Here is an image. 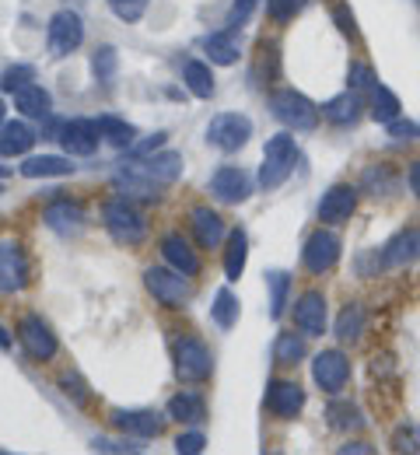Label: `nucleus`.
I'll return each instance as SVG.
<instances>
[{"label": "nucleus", "instance_id": "nucleus-1", "mask_svg": "<svg viewBox=\"0 0 420 455\" xmlns=\"http://www.w3.org/2000/svg\"><path fill=\"white\" fill-rule=\"evenodd\" d=\"M295 162H298V144H295V137H291V133H273V137L266 140V148H263L259 186H263L266 193L281 189V186L291 179Z\"/></svg>", "mask_w": 420, "mask_h": 455}, {"label": "nucleus", "instance_id": "nucleus-2", "mask_svg": "<svg viewBox=\"0 0 420 455\" xmlns=\"http://www.w3.org/2000/svg\"><path fill=\"white\" fill-rule=\"evenodd\" d=\"M182 165H186V162H182V155H176V151H155V155H147V158H130V162H123L120 172L140 179V182H147V186L158 193V189L179 182Z\"/></svg>", "mask_w": 420, "mask_h": 455}, {"label": "nucleus", "instance_id": "nucleus-3", "mask_svg": "<svg viewBox=\"0 0 420 455\" xmlns=\"http://www.w3.org/2000/svg\"><path fill=\"white\" fill-rule=\"evenodd\" d=\"M102 225L113 235V242L130 245V249L147 238V221H144V214H140L126 196L106 200V207H102Z\"/></svg>", "mask_w": 420, "mask_h": 455}, {"label": "nucleus", "instance_id": "nucleus-4", "mask_svg": "<svg viewBox=\"0 0 420 455\" xmlns=\"http://www.w3.org/2000/svg\"><path fill=\"white\" fill-rule=\"evenodd\" d=\"M270 113L277 116L288 130H315L322 109L295 88H277V92H270Z\"/></svg>", "mask_w": 420, "mask_h": 455}, {"label": "nucleus", "instance_id": "nucleus-5", "mask_svg": "<svg viewBox=\"0 0 420 455\" xmlns=\"http://www.w3.org/2000/svg\"><path fill=\"white\" fill-rule=\"evenodd\" d=\"M172 357H176V379L186 386H200L214 371V357L200 337H179L172 347Z\"/></svg>", "mask_w": 420, "mask_h": 455}, {"label": "nucleus", "instance_id": "nucleus-6", "mask_svg": "<svg viewBox=\"0 0 420 455\" xmlns=\"http://www.w3.org/2000/svg\"><path fill=\"white\" fill-rule=\"evenodd\" d=\"M340 252H344L340 235L329 231V228H315V231L305 238V245H301V267H305L308 274L322 277V274H329V270L340 263Z\"/></svg>", "mask_w": 420, "mask_h": 455}, {"label": "nucleus", "instance_id": "nucleus-7", "mask_svg": "<svg viewBox=\"0 0 420 455\" xmlns=\"http://www.w3.org/2000/svg\"><path fill=\"white\" fill-rule=\"evenodd\" d=\"M18 343H21V350L32 357V361H53L57 357V350H60V340H57V333L50 330V323L39 315V312H25L21 319H18Z\"/></svg>", "mask_w": 420, "mask_h": 455}, {"label": "nucleus", "instance_id": "nucleus-8", "mask_svg": "<svg viewBox=\"0 0 420 455\" xmlns=\"http://www.w3.org/2000/svg\"><path fill=\"white\" fill-rule=\"evenodd\" d=\"M144 287H147V294H151L162 308H186V301H189V294H193L186 274L172 270V267H147V270H144Z\"/></svg>", "mask_w": 420, "mask_h": 455}, {"label": "nucleus", "instance_id": "nucleus-9", "mask_svg": "<svg viewBox=\"0 0 420 455\" xmlns=\"http://www.w3.org/2000/svg\"><path fill=\"white\" fill-rule=\"evenodd\" d=\"M420 259V228H400L382 249H375V270H403Z\"/></svg>", "mask_w": 420, "mask_h": 455}, {"label": "nucleus", "instance_id": "nucleus-10", "mask_svg": "<svg viewBox=\"0 0 420 455\" xmlns=\"http://www.w3.org/2000/svg\"><path fill=\"white\" fill-rule=\"evenodd\" d=\"M312 382L329 393V396H340L351 382V357L344 350H319L312 357Z\"/></svg>", "mask_w": 420, "mask_h": 455}, {"label": "nucleus", "instance_id": "nucleus-11", "mask_svg": "<svg viewBox=\"0 0 420 455\" xmlns=\"http://www.w3.org/2000/svg\"><path fill=\"white\" fill-rule=\"evenodd\" d=\"M249 137H252V119L242 113H218L207 123V144H214L225 155L242 151L249 144Z\"/></svg>", "mask_w": 420, "mask_h": 455}, {"label": "nucleus", "instance_id": "nucleus-12", "mask_svg": "<svg viewBox=\"0 0 420 455\" xmlns=\"http://www.w3.org/2000/svg\"><path fill=\"white\" fill-rule=\"evenodd\" d=\"M46 43L53 57H70L84 43V21L77 11H57L46 25Z\"/></svg>", "mask_w": 420, "mask_h": 455}, {"label": "nucleus", "instance_id": "nucleus-13", "mask_svg": "<svg viewBox=\"0 0 420 455\" xmlns=\"http://www.w3.org/2000/svg\"><path fill=\"white\" fill-rule=\"evenodd\" d=\"M358 186H351V182H337V186H329L326 193H322V200H319V221L322 225H347L351 218H354V211H358Z\"/></svg>", "mask_w": 420, "mask_h": 455}, {"label": "nucleus", "instance_id": "nucleus-14", "mask_svg": "<svg viewBox=\"0 0 420 455\" xmlns=\"http://www.w3.org/2000/svg\"><path fill=\"white\" fill-rule=\"evenodd\" d=\"M263 406L277 420H295L301 410H305V389H301L298 382H291V379H270Z\"/></svg>", "mask_w": 420, "mask_h": 455}, {"label": "nucleus", "instance_id": "nucleus-15", "mask_svg": "<svg viewBox=\"0 0 420 455\" xmlns=\"http://www.w3.org/2000/svg\"><path fill=\"white\" fill-rule=\"evenodd\" d=\"M28 281H32V270H28V256H25L21 242L4 238L0 242V291L18 294L28 287Z\"/></svg>", "mask_w": 420, "mask_h": 455}, {"label": "nucleus", "instance_id": "nucleus-16", "mask_svg": "<svg viewBox=\"0 0 420 455\" xmlns=\"http://www.w3.org/2000/svg\"><path fill=\"white\" fill-rule=\"evenodd\" d=\"M57 140H60L63 151H67L70 158H91V155L99 151L102 133H99L95 119H67V123H60Z\"/></svg>", "mask_w": 420, "mask_h": 455}, {"label": "nucleus", "instance_id": "nucleus-17", "mask_svg": "<svg viewBox=\"0 0 420 455\" xmlns=\"http://www.w3.org/2000/svg\"><path fill=\"white\" fill-rule=\"evenodd\" d=\"M109 420H113V427H116V431L130 435V438H140V442L158 438V435H162V427H165V417H162V413H155V410H113V413H109Z\"/></svg>", "mask_w": 420, "mask_h": 455}, {"label": "nucleus", "instance_id": "nucleus-18", "mask_svg": "<svg viewBox=\"0 0 420 455\" xmlns=\"http://www.w3.org/2000/svg\"><path fill=\"white\" fill-rule=\"evenodd\" d=\"M329 323V308H326V294L322 291H305L295 301V326L305 337H322Z\"/></svg>", "mask_w": 420, "mask_h": 455}, {"label": "nucleus", "instance_id": "nucleus-19", "mask_svg": "<svg viewBox=\"0 0 420 455\" xmlns=\"http://www.w3.org/2000/svg\"><path fill=\"white\" fill-rule=\"evenodd\" d=\"M43 221H46L50 231H57L60 238H77V235L88 228V214H84V207L74 204V200H53V204H46Z\"/></svg>", "mask_w": 420, "mask_h": 455}, {"label": "nucleus", "instance_id": "nucleus-20", "mask_svg": "<svg viewBox=\"0 0 420 455\" xmlns=\"http://www.w3.org/2000/svg\"><path fill=\"white\" fill-rule=\"evenodd\" d=\"M210 193L221 204H245L249 193H252V179L242 169H235V165H221L210 175Z\"/></svg>", "mask_w": 420, "mask_h": 455}, {"label": "nucleus", "instance_id": "nucleus-21", "mask_svg": "<svg viewBox=\"0 0 420 455\" xmlns=\"http://www.w3.org/2000/svg\"><path fill=\"white\" fill-rule=\"evenodd\" d=\"M189 228H193V235H196V245H200V249H218V245L228 238L225 218H221L218 211L203 207V204L189 211Z\"/></svg>", "mask_w": 420, "mask_h": 455}, {"label": "nucleus", "instance_id": "nucleus-22", "mask_svg": "<svg viewBox=\"0 0 420 455\" xmlns=\"http://www.w3.org/2000/svg\"><path fill=\"white\" fill-rule=\"evenodd\" d=\"M162 256H165V263L172 270H179L186 277H196L200 274V256H196V249H189V242L182 238L179 231H169L162 238Z\"/></svg>", "mask_w": 420, "mask_h": 455}, {"label": "nucleus", "instance_id": "nucleus-23", "mask_svg": "<svg viewBox=\"0 0 420 455\" xmlns=\"http://www.w3.org/2000/svg\"><path fill=\"white\" fill-rule=\"evenodd\" d=\"M322 116L333 123V126H354L361 116H364V102H361V92L347 88L340 95H333L326 106H322Z\"/></svg>", "mask_w": 420, "mask_h": 455}, {"label": "nucleus", "instance_id": "nucleus-24", "mask_svg": "<svg viewBox=\"0 0 420 455\" xmlns=\"http://www.w3.org/2000/svg\"><path fill=\"white\" fill-rule=\"evenodd\" d=\"M368 113H371L375 123L389 126L392 119H400V116H403V102H400V95H396L392 88H385L382 81H375V84H371V92H368Z\"/></svg>", "mask_w": 420, "mask_h": 455}, {"label": "nucleus", "instance_id": "nucleus-25", "mask_svg": "<svg viewBox=\"0 0 420 455\" xmlns=\"http://www.w3.org/2000/svg\"><path fill=\"white\" fill-rule=\"evenodd\" d=\"M32 144H36V133H32L28 123L14 119V123L0 126V155L4 158H25L32 151Z\"/></svg>", "mask_w": 420, "mask_h": 455}, {"label": "nucleus", "instance_id": "nucleus-26", "mask_svg": "<svg viewBox=\"0 0 420 455\" xmlns=\"http://www.w3.org/2000/svg\"><path fill=\"white\" fill-rule=\"evenodd\" d=\"M245 259H249V235L242 228H232L225 238V277L239 281L245 274Z\"/></svg>", "mask_w": 420, "mask_h": 455}, {"label": "nucleus", "instance_id": "nucleus-27", "mask_svg": "<svg viewBox=\"0 0 420 455\" xmlns=\"http://www.w3.org/2000/svg\"><path fill=\"white\" fill-rule=\"evenodd\" d=\"M326 424H329L333 431H340V435L361 431V427H364V413H361L358 403H351V399H333V403L326 406Z\"/></svg>", "mask_w": 420, "mask_h": 455}, {"label": "nucleus", "instance_id": "nucleus-28", "mask_svg": "<svg viewBox=\"0 0 420 455\" xmlns=\"http://www.w3.org/2000/svg\"><path fill=\"white\" fill-rule=\"evenodd\" d=\"M21 175L25 179H63V175H74V165L70 158H60V155H36V158H25Z\"/></svg>", "mask_w": 420, "mask_h": 455}, {"label": "nucleus", "instance_id": "nucleus-29", "mask_svg": "<svg viewBox=\"0 0 420 455\" xmlns=\"http://www.w3.org/2000/svg\"><path fill=\"white\" fill-rule=\"evenodd\" d=\"M165 413L172 420H179V424H200V420H207V403H203L200 393H176L169 399Z\"/></svg>", "mask_w": 420, "mask_h": 455}, {"label": "nucleus", "instance_id": "nucleus-30", "mask_svg": "<svg viewBox=\"0 0 420 455\" xmlns=\"http://www.w3.org/2000/svg\"><path fill=\"white\" fill-rule=\"evenodd\" d=\"M364 326H368V312H364V305L361 301H347L344 305V312L337 315V340L340 343H358L361 333H364Z\"/></svg>", "mask_w": 420, "mask_h": 455}, {"label": "nucleus", "instance_id": "nucleus-31", "mask_svg": "<svg viewBox=\"0 0 420 455\" xmlns=\"http://www.w3.org/2000/svg\"><path fill=\"white\" fill-rule=\"evenodd\" d=\"M14 109L43 119V116H50V109H53V99H50V92L43 84H25V88L14 92Z\"/></svg>", "mask_w": 420, "mask_h": 455}, {"label": "nucleus", "instance_id": "nucleus-32", "mask_svg": "<svg viewBox=\"0 0 420 455\" xmlns=\"http://www.w3.org/2000/svg\"><path fill=\"white\" fill-rule=\"evenodd\" d=\"M203 50H207L210 63L228 67V63H235V60H239V39H235V32H232V28H221V32H210V36L203 39Z\"/></svg>", "mask_w": 420, "mask_h": 455}, {"label": "nucleus", "instance_id": "nucleus-33", "mask_svg": "<svg viewBox=\"0 0 420 455\" xmlns=\"http://www.w3.org/2000/svg\"><path fill=\"white\" fill-rule=\"evenodd\" d=\"M305 333H295V330H284V333H277V340H273V364H281V368H291V364H298L301 357H305Z\"/></svg>", "mask_w": 420, "mask_h": 455}, {"label": "nucleus", "instance_id": "nucleus-34", "mask_svg": "<svg viewBox=\"0 0 420 455\" xmlns=\"http://www.w3.org/2000/svg\"><path fill=\"white\" fill-rule=\"evenodd\" d=\"M182 81H186V88H189L196 99H210V95H214V74H210V67H207L203 60H189V63L182 67Z\"/></svg>", "mask_w": 420, "mask_h": 455}, {"label": "nucleus", "instance_id": "nucleus-35", "mask_svg": "<svg viewBox=\"0 0 420 455\" xmlns=\"http://www.w3.org/2000/svg\"><path fill=\"white\" fill-rule=\"evenodd\" d=\"M95 126H99V133H102L113 148H126V151H130V144L137 140V130H133L126 119H120V116H99Z\"/></svg>", "mask_w": 420, "mask_h": 455}, {"label": "nucleus", "instance_id": "nucleus-36", "mask_svg": "<svg viewBox=\"0 0 420 455\" xmlns=\"http://www.w3.org/2000/svg\"><path fill=\"white\" fill-rule=\"evenodd\" d=\"M266 291H270V319H281L288 308V294H291V274L266 270Z\"/></svg>", "mask_w": 420, "mask_h": 455}, {"label": "nucleus", "instance_id": "nucleus-37", "mask_svg": "<svg viewBox=\"0 0 420 455\" xmlns=\"http://www.w3.org/2000/svg\"><path fill=\"white\" fill-rule=\"evenodd\" d=\"M210 319H214L221 330H232V326L239 323V298H235L228 287H221V291L214 294V305H210Z\"/></svg>", "mask_w": 420, "mask_h": 455}, {"label": "nucleus", "instance_id": "nucleus-38", "mask_svg": "<svg viewBox=\"0 0 420 455\" xmlns=\"http://www.w3.org/2000/svg\"><path fill=\"white\" fill-rule=\"evenodd\" d=\"M116 67H120V53H116V46H99V50H95V57H91L95 81L109 84V81L116 77Z\"/></svg>", "mask_w": 420, "mask_h": 455}, {"label": "nucleus", "instance_id": "nucleus-39", "mask_svg": "<svg viewBox=\"0 0 420 455\" xmlns=\"http://www.w3.org/2000/svg\"><path fill=\"white\" fill-rule=\"evenodd\" d=\"M361 186H364L371 196H385V193L392 189V175H389L385 165H371V169H364V175H361Z\"/></svg>", "mask_w": 420, "mask_h": 455}, {"label": "nucleus", "instance_id": "nucleus-40", "mask_svg": "<svg viewBox=\"0 0 420 455\" xmlns=\"http://www.w3.org/2000/svg\"><path fill=\"white\" fill-rule=\"evenodd\" d=\"M392 452L420 455V424H403V427L392 435Z\"/></svg>", "mask_w": 420, "mask_h": 455}, {"label": "nucleus", "instance_id": "nucleus-41", "mask_svg": "<svg viewBox=\"0 0 420 455\" xmlns=\"http://www.w3.org/2000/svg\"><path fill=\"white\" fill-rule=\"evenodd\" d=\"M305 4H308V0H266V14H270V21L284 25V21H291V18L298 14Z\"/></svg>", "mask_w": 420, "mask_h": 455}, {"label": "nucleus", "instance_id": "nucleus-42", "mask_svg": "<svg viewBox=\"0 0 420 455\" xmlns=\"http://www.w3.org/2000/svg\"><path fill=\"white\" fill-rule=\"evenodd\" d=\"M36 81V67H28V63H18V67H11L4 77H0V84L14 95L18 88H25V84H32Z\"/></svg>", "mask_w": 420, "mask_h": 455}, {"label": "nucleus", "instance_id": "nucleus-43", "mask_svg": "<svg viewBox=\"0 0 420 455\" xmlns=\"http://www.w3.org/2000/svg\"><path fill=\"white\" fill-rule=\"evenodd\" d=\"M57 386H60V393L70 399V403H77V406H84V403H88V386L81 382V375L67 371V375H60V382H57Z\"/></svg>", "mask_w": 420, "mask_h": 455}, {"label": "nucleus", "instance_id": "nucleus-44", "mask_svg": "<svg viewBox=\"0 0 420 455\" xmlns=\"http://www.w3.org/2000/svg\"><path fill=\"white\" fill-rule=\"evenodd\" d=\"M165 140H169V133H165V130L151 133L147 140H133V144H130V158H147V155H155L158 148H165Z\"/></svg>", "mask_w": 420, "mask_h": 455}, {"label": "nucleus", "instance_id": "nucleus-45", "mask_svg": "<svg viewBox=\"0 0 420 455\" xmlns=\"http://www.w3.org/2000/svg\"><path fill=\"white\" fill-rule=\"evenodd\" d=\"M385 130H389V137H392V140H400V144H403V140H420V123L403 119V116H400V119H392Z\"/></svg>", "mask_w": 420, "mask_h": 455}, {"label": "nucleus", "instance_id": "nucleus-46", "mask_svg": "<svg viewBox=\"0 0 420 455\" xmlns=\"http://www.w3.org/2000/svg\"><path fill=\"white\" fill-rule=\"evenodd\" d=\"M140 438H126V442H109V438H91V452H144V445H137Z\"/></svg>", "mask_w": 420, "mask_h": 455}, {"label": "nucleus", "instance_id": "nucleus-47", "mask_svg": "<svg viewBox=\"0 0 420 455\" xmlns=\"http://www.w3.org/2000/svg\"><path fill=\"white\" fill-rule=\"evenodd\" d=\"M333 21H337V28L344 32V36H351V39H358V18H354V11L347 7V4H337L333 7Z\"/></svg>", "mask_w": 420, "mask_h": 455}, {"label": "nucleus", "instance_id": "nucleus-48", "mask_svg": "<svg viewBox=\"0 0 420 455\" xmlns=\"http://www.w3.org/2000/svg\"><path fill=\"white\" fill-rule=\"evenodd\" d=\"M120 21H140V14L147 11V0H109Z\"/></svg>", "mask_w": 420, "mask_h": 455}, {"label": "nucleus", "instance_id": "nucleus-49", "mask_svg": "<svg viewBox=\"0 0 420 455\" xmlns=\"http://www.w3.org/2000/svg\"><path fill=\"white\" fill-rule=\"evenodd\" d=\"M207 449V438H203V431H186L176 438V452L179 455H200Z\"/></svg>", "mask_w": 420, "mask_h": 455}, {"label": "nucleus", "instance_id": "nucleus-50", "mask_svg": "<svg viewBox=\"0 0 420 455\" xmlns=\"http://www.w3.org/2000/svg\"><path fill=\"white\" fill-rule=\"evenodd\" d=\"M347 81H351V88H354V92H361V88H368V92H371V84H375L378 77H375V70H371L368 63H351Z\"/></svg>", "mask_w": 420, "mask_h": 455}, {"label": "nucleus", "instance_id": "nucleus-51", "mask_svg": "<svg viewBox=\"0 0 420 455\" xmlns=\"http://www.w3.org/2000/svg\"><path fill=\"white\" fill-rule=\"evenodd\" d=\"M252 7H256V0H239V4H235V7L228 11V21H225V25H228L232 32H235V28H242V25L249 21V14H252Z\"/></svg>", "mask_w": 420, "mask_h": 455}, {"label": "nucleus", "instance_id": "nucleus-52", "mask_svg": "<svg viewBox=\"0 0 420 455\" xmlns=\"http://www.w3.org/2000/svg\"><path fill=\"white\" fill-rule=\"evenodd\" d=\"M407 182H410V193L420 200V162H414V165L407 169Z\"/></svg>", "mask_w": 420, "mask_h": 455}, {"label": "nucleus", "instance_id": "nucleus-53", "mask_svg": "<svg viewBox=\"0 0 420 455\" xmlns=\"http://www.w3.org/2000/svg\"><path fill=\"white\" fill-rule=\"evenodd\" d=\"M340 452H364V455H371L375 449H371V445H364V442H347V445H340Z\"/></svg>", "mask_w": 420, "mask_h": 455}, {"label": "nucleus", "instance_id": "nucleus-54", "mask_svg": "<svg viewBox=\"0 0 420 455\" xmlns=\"http://www.w3.org/2000/svg\"><path fill=\"white\" fill-rule=\"evenodd\" d=\"M0 350H11V337H7V330L0 326Z\"/></svg>", "mask_w": 420, "mask_h": 455}, {"label": "nucleus", "instance_id": "nucleus-55", "mask_svg": "<svg viewBox=\"0 0 420 455\" xmlns=\"http://www.w3.org/2000/svg\"><path fill=\"white\" fill-rule=\"evenodd\" d=\"M4 113H7V106H4V102H0V126H4Z\"/></svg>", "mask_w": 420, "mask_h": 455}, {"label": "nucleus", "instance_id": "nucleus-56", "mask_svg": "<svg viewBox=\"0 0 420 455\" xmlns=\"http://www.w3.org/2000/svg\"><path fill=\"white\" fill-rule=\"evenodd\" d=\"M0 175H7V169H0Z\"/></svg>", "mask_w": 420, "mask_h": 455}, {"label": "nucleus", "instance_id": "nucleus-57", "mask_svg": "<svg viewBox=\"0 0 420 455\" xmlns=\"http://www.w3.org/2000/svg\"><path fill=\"white\" fill-rule=\"evenodd\" d=\"M0 193H4V189H0Z\"/></svg>", "mask_w": 420, "mask_h": 455}]
</instances>
